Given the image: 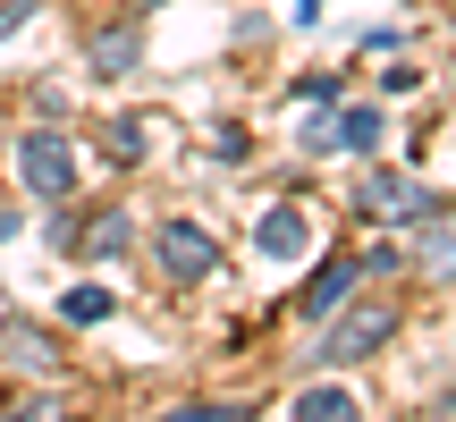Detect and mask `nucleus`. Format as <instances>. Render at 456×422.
<instances>
[{
	"instance_id": "nucleus-17",
	"label": "nucleus",
	"mask_w": 456,
	"mask_h": 422,
	"mask_svg": "<svg viewBox=\"0 0 456 422\" xmlns=\"http://www.w3.org/2000/svg\"><path fill=\"white\" fill-rule=\"evenodd\" d=\"M0 422H60V406H51V397H34V406H17V414H0Z\"/></svg>"
},
{
	"instance_id": "nucleus-13",
	"label": "nucleus",
	"mask_w": 456,
	"mask_h": 422,
	"mask_svg": "<svg viewBox=\"0 0 456 422\" xmlns=\"http://www.w3.org/2000/svg\"><path fill=\"white\" fill-rule=\"evenodd\" d=\"M305 152H338V101H313V118H305Z\"/></svg>"
},
{
	"instance_id": "nucleus-11",
	"label": "nucleus",
	"mask_w": 456,
	"mask_h": 422,
	"mask_svg": "<svg viewBox=\"0 0 456 422\" xmlns=\"http://www.w3.org/2000/svg\"><path fill=\"white\" fill-rule=\"evenodd\" d=\"M380 127H389L380 110H338V152H355V161H363V152H380Z\"/></svg>"
},
{
	"instance_id": "nucleus-16",
	"label": "nucleus",
	"mask_w": 456,
	"mask_h": 422,
	"mask_svg": "<svg viewBox=\"0 0 456 422\" xmlns=\"http://www.w3.org/2000/svg\"><path fill=\"white\" fill-rule=\"evenodd\" d=\"M110 152H118V161H135V152H144V127H135V118H118V127H110Z\"/></svg>"
},
{
	"instance_id": "nucleus-6",
	"label": "nucleus",
	"mask_w": 456,
	"mask_h": 422,
	"mask_svg": "<svg viewBox=\"0 0 456 422\" xmlns=\"http://www.w3.org/2000/svg\"><path fill=\"white\" fill-rule=\"evenodd\" d=\"M406 237H414V262H423L431 279H456V211L448 203L431 211V220H414Z\"/></svg>"
},
{
	"instance_id": "nucleus-10",
	"label": "nucleus",
	"mask_w": 456,
	"mask_h": 422,
	"mask_svg": "<svg viewBox=\"0 0 456 422\" xmlns=\"http://www.w3.org/2000/svg\"><path fill=\"white\" fill-rule=\"evenodd\" d=\"M135 51H144V26H110V34L94 43V68H102V77H127Z\"/></svg>"
},
{
	"instance_id": "nucleus-2",
	"label": "nucleus",
	"mask_w": 456,
	"mask_h": 422,
	"mask_svg": "<svg viewBox=\"0 0 456 422\" xmlns=\"http://www.w3.org/2000/svg\"><path fill=\"white\" fill-rule=\"evenodd\" d=\"M17 169H26V186L43 203H68V195H77V144L51 135V127H34L26 144H17Z\"/></svg>"
},
{
	"instance_id": "nucleus-20",
	"label": "nucleus",
	"mask_w": 456,
	"mask_h": 422,
	"mask_svg": "<svg viewBox=\"0 0 456 422\" xmlns=\"http://www.w3.org/2000/svg\"><path fill=\"white\" fill-rule=\"evenodd\" d=\"M440 422H456V397H440Z\"/></svg>"
},
{
	"instance_id": "nucleus-7",
	"label": "nucleus",
	"mask_w": 456,
	"mask_h": 422,
	"mask_svg": "<svg viewBox=\"0 0 456 422\" xmlns=\"http://www.w3.org/2000/svg\"><path fill=\"white\" fill-rule=\"evenodd\" d=\"M0 355L17 363V372H60V338L34 321H0Z\"/></svg>"
},
{
	"instance_id": "nucleus-3",
	"label": "nucleus",
	"mask_w": 456,
	"mask_h": 422,
	"mask_svg": "<svg viewBox=\"0 0 456 422\" xmlns=\"http://www.w3.org/2000/svg\"><path fill=\"white\" fill-rule=\"evenodd\" d=\"M152 254H161L169 279H212L220 245H212V228H203V220H169L161 237H152Z\"/></svg>"
},
{
	"instance_id": "nucleus-4",
	"label": "nucleus",
	"mask_w": 456,
	"mask_h": 422,
	"mask_svg": "<svg viewBox=\"0 0 456 422\" xmlns=\"http://www.w3.org/2000/svg\"><path fill=\"white\" fill-rule=\"evenodd\" d=\"M254 254H262V262H279V271H296V262L313 254V220H305L296 203H271V211L254 220Z\"/></svg>"
},
{
	"instance_id": "nucleus-1",
	"label": "nucleus",
	"mask_w": 456,
	"mask_h": 422,
	"mask_svg": "<svg viewBox=\"0 0 456 422\" xmlns=\"http://www.w3.org/2000/svg\"><path fill=\"white\" fill-rule=\"evenodd\" d=\"M389 338H397V304H389V296H372V304H355V296H346V304L330 312L322 363H363V355H380Z\"/></svg>"
},
{
	"instance_id": "nucleus-19",
	"label": "nucleus",
	"mask_w": 456,
	"mask_h": 422,
	"mask_svg": "<svg viewBox=\"0 0 456 422\" xmlns=\"http://www.w3.org/2000/svg\"><path fill=\"white\" fill-rule=\"evenodd\" d=\"M9 237H17V220H9V211H0V245H9Z\"/></svg>"
},
{
	"instance_id": "nucleus-15",
	"label": "nucleus",
	"mask_w": 456,
	"mask_h": 422,
	"mask_svg": "<svg viewBox=\"0 0 456 422\" xmlns=\"http://www.w3.org/2000/svg\"><path fill=\"white\" fill-rule=\"evenodd\" d=\"M296 101H346L338 77H296Z\"/></svg>"
},
{
	"instance_id": "nucleus-18",
	"label": "nucleus",
	"mask_w": 456,
	"mask_h": 422,
	"mask_svg": "<svg viewBox=\"0 0 456 422\" xmlns=\"http://www.w3.org/2000/svg\"><path fill=\"white\" fill-rule=\"evenodd\" d=\"M26 17H34V0H9V9H0V43H9V34L26 26Z\"/></svg>"
},
{
	"instance_id": "nucleus-8",
	"label": "nucleus",
	"mask_w": 456,
	"mask_h": 422,
	"mask_svg": "<svg viewBox=\"0 0 456 422\" xmlns=\"http://www.w3.org/2000/svg\"><path fill=\"white\" fill-rule=\"evenodd\" d=\"M288 422H363V406H355V389L322 380V389H305V397L288 406Z\"/></svg>"
},
{
	"instance_id": "nucleus-12",
	"label": "nucleus",
	"mask_w": 456,
	"mask_h": 422,
	"mask_svg": "<svg viewBox=\"0 0 456 422\" xmlns=\"http://www.w3.org/2000/svg\"><path fill=\"white\" fill-rule=\"evenodd\" d=\"M85 245H94L102 262H118V254H135V220H127V211H102V220H94V237H85Z\"/></svg>"
},
{
	"instance_id": "nucleus-5",
	"label": "nucleus",
	"mask_w": 456,
	"mask_h": 422,
	"mask_svg": "<svg viewBox=\"0 0 456 422\" xmlns=\"http://www.w3.org/2000/svg\"><path fill=\"white\" fill-rule=\"evenodd\" d=\"M355 279H363V271H355V254H330L322 271L305 279V296H296V312H305V321H330V312H338L346 296H355Z\"/></svg>"
},
{
	"instance_id": "nucleus-9",
	"label": "nucleus",
	"mask_w": 456,
	"mask_h": 422,
	"mask_svg": "<svg viewBox=\"0 0 456 422\" xmlns=\"http://www.w3.org/2000/svg\"><path fill=\"white\" fill-rule=\"evenodd\" d=\"M110 312H118V296L102 288V279H85V288H68V296H60V321H77V329L110 321Z\"/></svg>"
},
{
	"instance_id": "nucleus-14",
	"label": "nucleus",
	"mask_w": 456,
	"mask_h": 422,
	"mask_svg": "<svg viewBox=\"0 0 456 422\" xmlns=\"http://www.w3.org/2000/svg\"><path fill=\"white\" fill-rule=\"evenodd\" d=\"M245 414H254V406H228V397H220V406H178L169 422H245Z\"/></svg>"
}]
</instances>
